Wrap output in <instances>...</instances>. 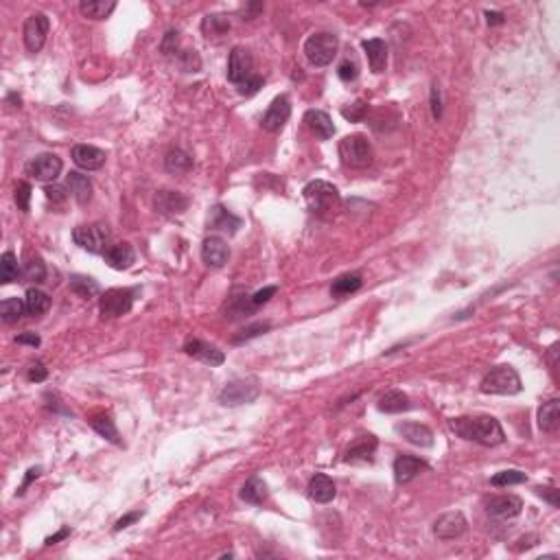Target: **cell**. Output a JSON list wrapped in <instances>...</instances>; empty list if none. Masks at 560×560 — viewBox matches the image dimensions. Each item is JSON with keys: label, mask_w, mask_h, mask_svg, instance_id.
Returning <instances> with one entry per match:
<instances>
[{"label": "cell", "mask_w": 560, "mask_h": 560, "mask_svg": "<svg viewBox=\"0 0 560 560\" xmlns=\"http://www.w3.org/2000/svg\"><path fill=\"white\" fill-rule=\"evenodd\" d=\"M106 257V263L116 269V271H123V269H130L134 263H136V252L130 243H116V245H110L108 252L103 254Z\"/></svg>", "instance_id": "obj_20"}, {"label": "cell", "mask_w": 560, "mask_h": 560, "mask_svg": "<svg viewBox=\"0 0 560 560\" xmlns=\"http://www.w3.org/2000/svg\"><path fill=\"white\" fill-rule=\"evenodd\" d=\"M31 184L29 182H18L16 189H13V199L18 203V208L22 213H29V206H31Z\"/></svg>", "instance_id": "obj_42"}, {"label": "cell", "mask_w": 560, "mask_h": 560, "mask_svg": "<svg viewBox=\"0 0 560 560\" xmlns=\"http://www.w3.org/2000/svg\"><path fill=\"white\" fill-rule=\"evenodd\" d=\"M366 55H368V64L372 68V72H383L386 64H388V44L383 40H364L362 42Z\"/></svg>", "instance_id": "obj_24"}, {"label": "cell", "mask_w": 560, "mask_h": 560, "mask_svg": "<svg viewBox=\"0 0 560 560\" xmlns=\"http://www.w3.org/2000/svg\"><path fill=\"white\" fill-rule=\"evenodd\" d=\"M46 376H48V370L44 368L42 362L31 364V368H29V381H35V383H40V381H44Z\"/></svg>", "instance_id": "obj_53"}, {"label": "cell", "mask_w": 560, "mask_h": 560, "mask_svg": "<svg viewBox=\"0 0 560 560\" xmlns=\"http://www.w3.org/2000/svg\"><path fill=\"white\" fill-rule=\"evenodd\" d=\"M48 29H50V20L46 13H31L27 18L22 35H24V44H27L29 53H40V50L44 48Z\"/></svg>", "instance_id": "obj_9"}, {"label": "cell", "mask_w": 560, "mask_h": 560, "mask_svg": "<svg viewBox=\"0 0 560 560\" xmlns=\"http://www.w3.org/2000/svg\"><path fill=\"white\" fill-rule=\"evenodd\" d=\"M479 390L483 394H495V396H515L523 390V386L519 372L513 366H497L481 379Z\"/></svg>", "instance_id": "obj_3"}, {"label": "cell", "mask_w": 560, "mask_h": 560, "mask_svg": "<svg viewBox=\"0 0 560 560\" xmlns=\"http://www.w3.org/2000/svg\"><path fill=\"white\" fill-rule=\"evenodd\" d=\"M539 427L545 434H556L560 427V401L551 398L539 410Z\"/></svg>", "instance_id": "obj_31"}, {"label": "cell", "mask_w": 560, "mask_h": 560, "mask_svg": "<svg viewBox=\"0 0 560 560\" xmlns=\"http://www.w3.org/2000/svg\"><path fill=\"white\" fill-rule=\"evenodd\" d=\"M180 62H182V68H184L186 72H197V70L201 68V60H199V55H197V50H184L182 57H180Z\"/></svg>", "instance_id": "obj_46"}, {"label": "cell", "mask_w": 560, "mask_h": 560, "mask_svg": "<svg viewBox=\"0 0 560 560\" xmlns=\"http://www.w3.org/2000/svg\"><path fill=\"white\" fill-rule=\"evenodd\" d=\"M469 523H466V517L462 513H447L442 517L436 519L434 523V537L440 539V541H453V539H460L462 534L466 532Z\"/></svg>", "instance_id": "obj_12"}, {"label": "cell", "mask_w": 560, "mask_h": 560, "mask_svg": "<svg viewBox=\"0 0 560 560\" xmlns=\"http://www.w3.org/2000/svg\"><path fill=\"white\" fill-rule=\"evenodd\" d=\"M366 114H368V103H364V101H354L350 108L342 110V116L350 123H359Z\"/></svg>", "instance_id": "obj_44"}, {"label": "cell", "mask_w": 560, "mask_h": 560, "mask_svg": "<svg viewBox=\"0 0 560 560\" xmlns=\"http://www.w3.org/2000/svg\"><path fill=\"white\" fill-rule=\"evenodd\" d=\"M451 431H455L457 436L477 442L481 447H497L505 440V434L499 425L497 418L493 416H462V418H453L449 420Z\"/></svg>", "instance_id": "obj_1"}, {"label": "cell", "mask_w": 560, "mask_h": 560, "mask_svg": "<svg viewBox=\"0 0 560 560\" xmlns=\"http://www.w3.org/2000/svg\"><path fill=\"white\" fill-rule=\"evenodd\" d=\"M44 193H46V197L53 201V203H62V201H66V189L64 186H60V184H53V186H46L44 189Z\"/></svg>", "instance_id": "obj_51"}, {"label": "cell", "mask_w": 560, "mask_h": 560, "mask_svg": "<svg viewBox=\"0 0 560 560\" xmlns=\"http://www.w3.org/2000/svg\"><path fill=\"white\" fill-rule=\"evenodd\" d=\"M24 313H27V309H24V300L20 298H7L0 302V318H3V322L11 324V322H18Z\"/></svg>", "instance_id": "obj_38"}, {"label": "cell", "mask_w": 560, "mask_h": 560, "mask_svg": "<svg viewBox=\"0 0 560 560\" xmlns=\"http://www.w3.org/2000/svg\"><path fill=\"white\" fill-rule=\"evenodd\" d=\"M239 497L245 501V503H252V505H263L269 497V491H267V483L261 479V477H250L245 483H243V488L239 493Z\"/></svg>", "instance_id": "obj_27"}, {"label": "cell", "mask_w": 560, "mask_h": 560, "mask_svg": "<svg viewBox=\"0 0 560 560\" xmlns=\"http://www.w3.org/2000/svg\"><path fill=\"white\" fill-rule=\"evenodd\" d=\"M304 201L313 215L322 217V219H330L342 206V195L340 191L324 180H313L304 186Z\"/></svg>", "instance_id": "obj_2"}, {"label": "cell", "mask_w": 560, "mask_h": 560, "mask_svg": "<svg viewBox=\"0 0 560 560\" xmlns=\"http://www.w3.org/2000/svg\"><path fill=\"white\" fill-rule=\"evenodd\" d=\"M184 352L195 359H199V362H203V364H208V366H221L225 362V354L221 350H217L211 344H203L201 340H189L184 344Z\"/></svg>", "instance_id": "obj_18"}, {"label": "cell", "mask_w": 560, "mask_h": 560, "mask_svg": "<svg viewBox=\"0 0 560 560\" xmlns=\"http://www.w3.org/2000/svg\"><path fill=\"white\" fill-rule=\"evenodd\" d=\"M16 342L18 344H29V346H40V335H35V333H22V335H18L16 337Z\"/></svg>", "instance_id": "obj_56"}, {"label": "cell", "mask_w": 560, "mask_h": 560, "mask_svg": "<svg viewBox=\"0 0 560 560\" xmlns=\"http://www.w3.org/2000/svg\"><path fill=\"white\" fill-rule=\"evenodd\" d=\"M376 444L379 442L374 436H364L362 440L352 442L346 451V462H372Z\"/></svg>", "instance_id": "obj_30"}, {"label": "cell", "mask_w": 560, "mask_h": 560, "mask_svg": "<svg viewBox=\"0 0 560 560\" xmlns=\"http://www.w3.org/2000/svg\"><path fill=\"white\" fill-rule=\"evenodd\" d=\"M134 296H136L134 289H108L99 300L101 315L108 320H114V318L130 313L134 307Z\"/></svg>", "instance_id": "obj_8"}, {"label": "cell", "mask_w": 560, "mask_h": 560, "mask_svg": "<svg viewBox=\"0 0 560 560\" xmlns=\"http://www.w3.org/2000/svg\"><path fill=\"white\" fill-rule=\"evenodd\" d=\"M278 287L276 285H269V287H263L261 291H257L254 296H250V302H252V307H261V304L269 302L271 296H276Z\"/></svg>", "instance_id": "obj_48"}, {"label": "cell", "mask_w": 560, "mask_h": 560, "mask_svg": "<svg viewBox=\"0 0 560 560\" xmlns=\"http://www.w3.org/2000/svg\"><path fill=\"white\" fill-rule=\"evenodd\" d=\"M486 22L491 24V27H497V24L505 22V16L501 11H486Z\"/></svg>", "instance_id": "obj_58"}, {"label": "cell", "mask_w": 560, "mask_h": 560, "mask_svg": "<svg viewBox=\"0 0 560 560\" xmlns=\"http://www.w3.org/2000/svg\"><path fill=\"white\" fill-rule=\"evenodd\" d=\"M340 158L350 169H368L372 164V145L366 136L352 134L340 140Z\"/></svg>", "instance_id": "obj_4"}, {"label": "cell", "mask_w": 560, "mask_h": 560, "mask_svg": "<svg viewBox=\"0 0 560 560\" xmlns=\"http://www.w3.org/2000/svg\"><path fill=\"white\" fill-rule=\"evenodd\" d=\"M48 307H50V298L40 289H29L27 296H24V309H27L29 315H42L48 311Z\"/></svg>", "instance_id": "obj_36"}, {"label": "cell", "mask_w": 560, "mask_h": 560, "mask_svg": "<svg viewBox=\"0 0 560 560\" xmlns=\"http://www.w3.org/2000/svg\"><path fill=\"white\" fill-rule=\"evenodd\" d=\"M142 510H134V513H130V515H125V517H121L118 521H116V525H114V532H121V530H125V527H130L132 523H136L138 519H142Z\"/></svg>", "instance_id": "obj_52"}, {"label": "cell", "mask_w": 560, "mask_h": 560, "mask_svg": "<svg viewBox=\"0 0 560 560\" xmlns=\"http://www.w3.org/2000/svg\"><path fill=\"white\" fill-rule=\"evenodd\" d=\"M359 289H362V276L359 274H344V276L335 278L333 285H330V293H333L335 298L354 293Z\"/></svg>", "instance_id": "obj_35"}, {"label": "cell", "mask_w": 560, "mask_h": 560, "mask_svg": "<svg viewBox=\"0 0 560 560\" xmlns=\"http://www.w3.org/2000/svg\"><path fill=\"white\" fill-rule=\"evenodd\" d=\"M537 493H539L543 499H547V501H549L554 508H558V503H560V501H558V491H556V488H551V486H539V488H537Z\"/></svg>", "instance_id": "obj_55"}, {"label": "cell", "mask_w": 560, "mask_h": 560, "mask_svg": "<svg viewBox=\"0 0 560 560\" xmlns=\"http://www.w3.org/2000/svg\"><path fill=\"white\" fill-rule=\"evenodd\" d=\"M154 203H156V208L162 213V215H180L189 208V199L182 195V193H177V191H158L156 197H154Z\"/></svg>", "instance_id": "obj_19"}, {"label": "cell", "mask_w": 560, "mask_h": 560, "mask_svg": "<svg viewBox=\"0 0 560 560\" xmlns=\"http://www.w3.org/2000/svg\"><path fill=\"white\" fill-rule=\"evenodd\" d=\"M431 114H434V118H442V99H440V88L434 84L431 86Z\"/></svg>", "instance_id": "obj_50"}, {"label": "cell", "mask_w": 560, "mask_h": 560, "mask_svg": "<svg viewBox=\"0 0 560 560\" xmlns=\"http://www.w3.org/2000/svg\"><path fill=\"white\" fill-rule=\"evenodd\" d=\"M66 184L72 193V197L77 199V203H88L92 199V182H90V177L79 173V171H70L68 177H66Z\"/></svg>", "instance_id": "obj_26"}, {"label": "cell", "mask_w": 560, "mask_h": 560, "mask_svg": "<svg viewBox=\"0 0 560 560\" xmlns=\"http://www.w3.org/2000/svg\"><path fill=\"white\" fill-rule=\"evenodd\" d=\"M201 259L208 267L219 269L230 259V247H228V243L221 237H208L201 245Z\"/></svg>", "instance_id": "obj_16"}, {"label": "cell", "mask_w": 560, "mask_h": 560, "mask_svg": "<svg viewBox=\"0 0 560 560\" xmlns=\"http://www.w3.org/2000/svg\"><path fill=\"white\" fill-rule=\"evenodd\" d=\"M177 46H180V38H177V31H167V35H164V40L160 44V50H162L164 55H173L175 50H177Z\"/></svg>", "instance_id": "obj_49"}, {"label": "cell", "mask_w": 560, "mask_h": 560, "mask_svg": "<svg viewBox=\"0 0 560 560\" xmlns=\"http://www.w3.org/2000/svg\"><path fill=\"white\" fill-rule=\"evenodd\" d=\"M22 276V267L18 265V259L13 252H5L3 257H0V280H3V285H9L13 280H18Z\"/></svg>", "instance_id": "obj_37"}, {"label": "cell", "mask_w": 560, "mask_h": 560, "mask_svg": "<svg viewBox=\"0 0 560 560\" xmlns=\"http://www.w3.org/2000/svg\"><path fill=\"white\" fill-rule=\"evenodd\" d=\"M289 116H291V101H289V96L280 94L271 101V106L267 108L261 125L267 132H280L285 127V123L289 121Z\"/></svg>", "instance_id": "obj_13"}, {"label": "cell", "mask_w": 560, "mask_h": 560, "mask_svg": "<svg viewBox=\"0 0 560 560\" xmlns=\"http://www.w3.org/2000/svg\"><path fill=\"white\" fill-rule=\"evenodd\" d=\"M252 68H254V60L250 50L245 46H235L230 60H228V79L239 86L252 77Z\"/></svg>", "instance_id": "obj_11"}, {"label": "cell", "mask_w": 560, "mask_h": 560, "mask_svg": "<svg viewBox=\"0 0 560 560\" xmlns=\"http://www.w3.org/2000/svg\"><path fill=\"white\" fill-rule=\"evenodd\" d=\"M201 31L206 38H217L223 35L225 31H230V22L223 16H206L201 22Z\"/></svg>", "instance_id": "obj_40"}, {"label": "cell", "mask_w": 560, "mask_h": 560, "mask_svg": "<svg viewBox=\"0 0 560 560\" xmlns=\"http://www.w3.org/2000/svg\"><path fill=\"white\" fill-rule=\"evenodd\" d=\"M70 289L77 296H82V298H92V296L99 293V283L90 276H79L77 274V276L70 278Z\"/></svg>", "instance_id": "obj_39"}, {"label": "cell", "mask_w": 560, "mask_h": 560, "mask_svg": "<svg viewBox=\"0 0 560 560\" xmlns=\"http://www.w3.org/2000/svg\"><path fill=\"white\" fill-rule=\"evenodd\" d=\"M259 88H263V77H257V74H252L250 79H245L243 84H239V94L252 96V94L259 92Z\"/></svg>", "instance_id": "obj_47"}, {"label": "cell", "mask_w": 560, "mask_h": 560, "mask_svg": "<svg viewBox=\"0 0 560 560\" xmlns=\"http://www.w3.org/2000/svg\"><path fill=\"white\" fill-rule=\"evenodd\" d=\"M90 427L96 431V434L101 436V438H106V440H110V442H114V444H123V440H121V436H118V429H116V425H114V420L108 416V414H94L92 418H90Z\"/></svg>", "instance_id": "obj_32"}, {"label": "cell", "mask_w": 560, "mask_h": 560, "mask_svg": "<svg viewBox=\"0 0 560 560\" xmlns=\"http://www.w3.org/2000/svg\"><path fill=\"white\" fill-rule=\"evenodd\" d=\"M79 9L86 18L106 20L116 9V3L114 0H84V3L79 5Z\"/></svg>", "instance_id": "obj_33"}, {"label": "cell", "mask_w": 560, "mask_h": 560, "mask_svg": "<svg viewBox=\"0 0 560 560\" xmlns=\"http://www.w3.org/2000/svg\"><path fill=\"white\" fill-rule=\"evenodd\" d=\"M269 328H271L269 322H257V324H252V326H245V328L241 330V335L235 337V342L239 344V342H243V340H252V337H257V335L265 333V330H269Z\"/></svg>", "instance_id": "obj_45"}, {"label": "cell", "mask_w": 560, "mask_h": 560, "mask_svg": "<svg viewBox=\"0 0 560 560\" xmlns=\"http://www.w3.org/2000/svg\"><path fill=\"white\" fill-rule=\"evenodd\" d=\"M521 510H523V501L517 495H497L486 501V513L493 519H501V521L515 519L521 515Z\"/></svg>", "instance_id": "obj_14"}, {"label": "cell", "mask_w": 560, "mask_h": 560, "mask_svg": "<svg viewBox=\"0 0 560 560\" xmlns=\"http://www.w3.org/2000/svg\"><path fill=\"white\" fill-rule=\"evenodd\" d=\"M427 469H429V464L425 460H420V457L403 453L394 460V479H396V483H407V481H412L420 471H427Z\"/></svg>", "instance_id": "obj_17"}, {"label": "cell", "mask_w": 560, "mask_h": 560, "mask_svg": "<svg viewBox=\"0 0 560 560\" xmlns=\"http://www.w3.org/2000/svg\"><path fill=\"white\" fill-rule=\"evenodd\" d=\"M64 164L55 154H42L35 156L29 164H27V173L31 177H35L38 182H55L57 175L62 173Z\"/></svg>", "instance_id": "obj_10"}, {"label": "cell", "mask_w": 560, "mask_h": 560, "mask_svg": "<svg viewBox=\"0 0 560 560\" xmlns=\"http://www.w3.org/2000/svg\"><path fill=\"white\" fill-rule=\"evenodd\" d=\"M337 77L342 82H354L359 77V66L354 60H344L340 66H337Z\"/></svg>", "instance_id": "obj_43"}, {"label": "cell", "mask_w": 560, "mask_h": 560, "mask_svg": "<svg viewBox=\"0 0 560 560\" xmlns=\"http://www.w3.org/2000/svg\"><path fill=\"white\" fill-rule=\"evenodd\" d=\"M24 283H44L46 278V265L42 261L40 254H33V252H27V257H24V263H22V276H20Z\"/></svg>", "instance_id": "obj_29"}, {"label": "cell", "mask_w": 560, "mask_h": 560, "mask_svg": "<svg viewBox=\"0 0 560 560\" xmlns=\"http://www.w3.org/2000/svg\"><path fill=\"white\" fill-rule=\"evenodd\" d=\"M337 48H340L337 35L322 31V33H313L307 42H304V55H307V60L313 66L324 68L333 62V57L337 55Z\"/></svg>", "instance_id": "obj_5"}, {"label": "cell", "mask_w": 560, "mask_h": 560, "mask_svg": "<svg viewBox=\"0 0 560 560\" xmlns=\"http://www.w3.org/2000/svg\"><path fill=\"white\" fill-rule=\"evenodd\" d=\"M40 475H42V469H40V466H33V469H29V471H27V477H24L22 486L18 488V493H16V495H22L24 491H27V488L31 486V481H33V479H38Z\"/></svg>", "instance_id": "obj_54"}, {"label": "cell", "mask_w": 560, "mask_h": 560, "mask_svg": "<svg viewBox=\"0 0 560 560\" xmlns=\"http://www.w3.org/2000/svg\"><path fill=\"white\" fill-rule=\"evenodd\" d=\"M259 394H261V386L257 379H237V381H230V383L219 392V403L223 407H239V405L257 401Z\"/></svg>", "instance_id": "obj_7"}, {"label": "cell", "mask_w": 560, "mask_h": 560, "mask_svg": "<svg viewBox=\"0 0 560 560\" xmlns=\"http://www.w3.org/2000/svg\"><path fill=\"white\" fill-rule=\"evenodd\" d=\"M70 537V527H62L57 534H53V537H48L44 543L46 545H55V543H60V541H64V539H68Z\"/></svg>", "instance_id": "obj_57"}, {"label": "cell", "mask_w": 560, "mask_h": 560, "mask_svg": "<svg viewBox=\"0 0 560 560\" xmlns=\"http://www.w3.org/2000/svg\"><path fill=\"white\" fill-rule=\"evenodd\" d=\"M527 481V475L517 471V469H510V471H501L497 475L491 477V483L497 488H505V486H515V483H523Z\"/></svg>", "instance_id": "obj_41"}, {"label": "cell", "mask_w": 560, "mask_h": 560, "mask_svg": "<svg viewBox=\"0 0 560 560\" xmlns=\"http://www.w3.org/2000/svg\"><path fill=\"white\" fill-rule=\"evenodd\" d=\"M376 407H379L381 412H386V414H401V412L410 410L412 403H410V396H407L405 392L390 390V392H386L383 396L379 398Z\"/></svg>", "instance_id": "obj_28"}, {"label": "cell", "mask_w": 560, "mask_h": 560, "mask_svg": "<svg viewBox=\"0 0 560 560\" xmlns=\"http://www.w3.org/2000/svg\"><path fill=\"white\" fill-rule=\"evenodd\" d=\"M110 239H112V233L106 223L77 225L72 230V241L82 250H88L90 254H106L110 247Z\"/></svg>", "instance_id": "obj_6"}, {"label": "cell", "mask_w": 560, "mask_h": 560, "mask_svg": "<svg viewBox=\"0 0 560 560\" xmlns=\"http://www.w3.org/2000/svg\"><path fill=\"white\" fill-rule=\"evenodd\" d=\"M70 158L72 162L77 164L79 169L84 171H96L106 164V151L99 149V147H92V145H74L70 149Z\"/></svg>", "instance_id": "obj_15"}, {"label": "cell", "mask_w": 560, "mask_h": 560, "mask_svg": "<svg viewBox=\"0 0 560 560\" xmlns=\"http://www.w3.org/2000/svg\"><path fill=\"white\" fill-rule=\"evenodd\" d=\"M398 434L416 447H431L434 444V431H431L427 425H420V422H403L398 425Z\"/></svg>", "instance_id": "obj_21"}, {"label": "cell", "mask_w": 560, "mask_h": 560, "mask_svg": "<svg viewBox=\"0 0 560 560\" xmlns=\"http://www.w3.org/2000/svg\"><path fill=\"white\" fill-rule=\"evenodd\" d=\"M309 495H311V499H315L318 503H328V501H333L335 495H337L335 481L330 479L328 475H324V473L313 475L311 481H309Z\"/></svg>", "instance_id": "obj_23"}, {"label": "cell", "mask_w": 560, "mask_h": 560, "mask_svg": "<svg viewBox=\"0 0 560 560\" xmlns=\"http://www.w3.org/2000/svg\"><path fill=\"white\" fill-rule=\"evenodd\" d=\"M304 123H307L309 130L322 140L333 138V134H335L333 121H330V116L326 112H322V110H309L307 114H304Z\"/></svg>", "instance_id": "obj_22"}, {"label": "cell", "mask_w": 560, "mask_h": 560, "mask_svg": "<svg viewBox=\"0 0 560 560\" xmlns=\"http://www.w3.org/2000/svg\"><path fill=\"white\" fill-rule=\"evenodd\" d=\"M208 228L211 230H221V233H230L235 235L241 228V219L235 217L230 211H225L223 206H215L211 211V219H208Z\"/></svg>", "instance_id": "obj_25"}, {"label": "cell", "mask_w": 560, "mask_h": 560, "mask_svg": "<svg viewBox=\"0 0 560 560\" xmlns=\"http://www.w3.org/2000/svg\"><path fill=\"white\" fill-rule=\"evenodd\" d=\"M164 169L169 173H175V175L189 173L193 169V158L182 149H171L167 154V158H164Z\"/></svg>", "instance_id": "obj_34"}]
</instances>
